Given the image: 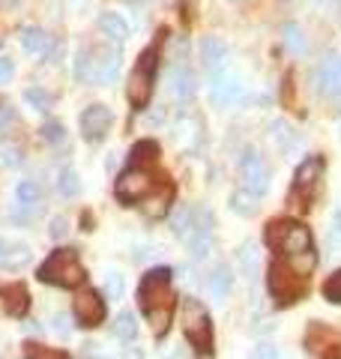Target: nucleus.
<instances>
[{
  "mask_svg": "<svg viewBox=\"0 0 341 359\" xmlns=\"http://www.w3.org/2000/svg\"><path fill=\"white\" fill-rule=\"evenodd\" d=\"M138 299H141L144 314L153 323V332L165 335L170 327V318H174V294H170V269L168 266L150 269V273L141 278Z\"/></svg>",
  "mask_w": 341,
  "mask_h": 359,
  "instance_id": "f257e3e1",
  "label": "nucleus"
},
{
  "mask_svg": "<svg viewBox=\"0 0 341 359\" xmlns=\"http://www.w3.org/2000/svg\"><path fill=\"white\" fill-rule=\"evenodd\" d=\"M120 72V51L108 48V45H93V48H81L75 57V78L84 84H108Z\"/></svg>",
  "mask_w": 341,
  "mask_h": 359,
  "instance_id": "f03ea898",
  "label": "nucleus"
},
{
  "mask_svg": "<svg viewBox=\"0 0 341 359\" xmlns=\"http://www.w3.org/2000/svg\"><path fill=\"white\" fill-rule=\"evenodd\" d=\"M36 276L42 282L57 285V287H78L84 282V266L78 261L75 249H57L48 255V261L39 266Z\"/></svg>",
  "mask_w": 341,
  "mask_h": 359,
  "instance_id": "7ed1b4c3",
  "label": "nucleus"
},
{
  "mask_svg": "<svg viewBox=\"0 0 341 359\" xmlns=\"http://www.w3.org/2000/svg\"><path fill=\"white\" fill-rule=\"evenodd\" d=\"M180 320H183L186 341L195 347L198 353H213V323H210L207 309H203L198 299H192V297L183 299V306H180Z\"/></svg>",
  "mask_w": 341,
  "mask_h": 359,
  "instance_id": "20e7f679",
  "label": "nucleus"
},
{
  "mask_svg": "<svg viewBox=\"0 0 341 359\" xmlns=\"http://www.w3.org/2000/svg\"><path fill=\"white\" fill-rule=\"evenodd\" d=\"M264 237H267V245H272V249H279L284 255H300V252L312 249V231L300 222H290V219L269 222Z\"/></svg>",
  "mask_w": 341,
  "mask_h": 359,
  "instance_id": "39448f33",
  "label": "nucleus"
},
{
  "mask_svg": "<svg viewBox=\"0 0 341 359\" xmlns=\"http://www.w3.org/2000/svg\"><path fill=\"white\" fill-rule=\"evenodd\" d=\"M156 60H159L156 48H147L138 57V63H135L129 84H126V96H129L132 108H147V102H150L153 84H156Z\"/></svg>",
  "mask_w": 341,
  "mask_h": 359,
  "instance_id": "423d86ee",
  "label": "nucleus"
},
{
  "mask_svg": "<svg viewBox=\"0 0 341 359\" xmlns=\"http://www.w3.org/2000/svg\"><path fill=\"white\" fill-rule=\"evenodd\" d=\"M267 285H269V294L276 297L279 302H293V299L302 294L305 278L293 273V269L288 266V261H276V264L269 266Z\"/></svg>",
  "mask_w": 341,
  "mask_h": 359,
  "instance_id": "0eeeda50",
  "label": "nucleus"
},
{
  "mask_svg": "<svg viewBox=\"0 0 341 359\" xmlns=\"http://www.w3.org/2000/svg\"><path fill=\"white\" fill-rule=\"evenodd\" d=\"M153 189H156V180L147 168H129V171H123L117 177L114 192H117V198L123 201V204H135V201H144Z\"/></svg>",
  "mask_w": 341,
  "mask_h": 359,
  "instance_id": "6e6552de",
  "label": "nucleus"
},
{
  "mask_svg": "<svg viewBox=\"0 0 341 359\" xmlns=\"http://www.w3.org/2000/svg\"><path fill=\"white\" fill-rule=\"evenodd\" d=\"M240 177H243L246 192H252L255 198H260L269 189V168L264 165V159H260L255 150H246L243 153V159H240Z\"/></svg>",
  "mask_w": 341,
  "mask_h": 359,
  "instance_id": "1a4fd4ad",
  "label": "nucleus"
},
{
  "mask_svg": "<svg viewBox=\"0 0 341 359\" xmlns=\"http://www.w3.org/2000/svg\"><path fill=\"white\" fill-rule=\"evenodd\" d=\"M243 96H246V87H243V81H240L236 75H231V72H215V75H213V84H210V99H213V105L231 108V105L240 102Z\"/></svg>",
  "mask_w": 341,
  "mask_h": 359,
  "instance_id": "9d476101",
  "label": "nucleus"
},
{
  "mask_svg": "<svg viewBox=\"0 0 341 359\" xmlns=\"http://www.w3.org/2000/svg\"><path fill=\"white\" fill-rule=\"evenodd\" d=\"M213 240H215V222H213V212L207 207H198L195 210V237H192L186 245L195 257H207L213 252Z\"/></svg>",
  "mask_w": 341,
  "mask_h": 359,
  "instance_id": "9b49d317",
  "label": "nucleus"
},
{
  "mask_svg": "<svg viewBox=\"0 0 341 359\" xmlns=\"http://www.w3.org/2000/svg\"><path fill=\"white\" fill-rule=\"evenodd\" d=\"M323 168H326L323 156H305L297 168V174H293V189H297L302 198H312L317 183L323 180Z\"/></svg>",
  "mask_w": 341,
  "mask_h": 359,
  "instance_id": "f8f14e48",
  "label": "nucleus"
},
{
  "mask_svg": "<svg viewBox=\"0 0 341 359\" xmlns=\"http://www.w3.org/2000/svg\"><path fill=\"white\" fill-rule=\"evenodd\" d=\"M75 318L81 327H90V330L99 327V323L105 320V299H102L96 290L84 287L81 294L75 297Z\"/></svg>",
  "mask_w": 341,
  "mask_h": 359,
  "instance_id": "ddd939ff",
  "label": "nucleus"
},
{
  "mask_svg": "<svg viewBox=\"0 0 341 359\" xmlns=\"http://www.w3.org/2000/svg\"><path fill=\"white\" fill-rule=\"evenodd\" d=\"M314 84H317V93L323 96H335L341 90V54H329L317 63L314 69Z\"/></svg>",
  "mask_w": 341,
  "mask_h": 359,
  "instance_id": "4468645a",
  "label": "nucleus"
},
{
  "mask_svg": "<svg viewBox=\"0 0 341 359\" xmlns=\"http://www.w3.org/2000/svg\"><path fill=\"white\" fill-rule=\"evenodd\" d=\"M111 108L108 105H90L84 114H81V132H84V138L87 141H99V138H105V132L111 126Z\"/></svg>",
  "mask_w": 341,
  "mask_h": 359,
  "instance_id": "2eb2a0df",
  "label": "nucleus"
},
{
  "mask_svg": "<svg viewBox=\"0 0 341 359\" xmlns=\"http://www.w3.org/2000/svg\"><path fill=\"white\" fill-rule=\"evenodd\" d=\"M168 90L170 96L180 99V102H189L192 96H195V75H192V69H186V66H174L168 75Z\"/></svg>",
  "mask_w": 341,
  "mask_h": 359,
  "instance_id": "dca6fc26",
  "label": "nucleus"
},
{
  "mask_svg": "<svg viewBox=\"0 0 341 359\" xmlns=\"http://www.w3.org/2000/svg\"><path fill=\"white\" fill-rule=\"evenodd\" d=\"M21 48L33 54V57H45L51 51V36L42 27L27 25V27H21Z\"/></svg>",
  "mask_w": 341,
  "mask_h": 359,
  "instance_id": "f3484780",
  "label": "nucleus"
},
{
  "mask_svg": "<svg viewBox=\"0 0 341 359\" xmlns=\"http://www.w3.org/2000/svg\"><path fill=\"white\" fill-rule=\"evenodd\" d=\"M201 60L207 69H219V66L227 60V45L219 36H203L201 42Z\"/></svg>",
  "mask_w": 341,
  "mask_h": 359,
  "instance_id": "a211bd4d",
  "label": "nucleus"
},
{
  "mask_svg": "<svg viewBox=\"0 0 341 359\" xmlns=\"http://www.w3.org/2000/svg\"><path fill=\"white\" fill-rule=\"evenodd\" d=\"M0 297H4V306H6V311L13 314V318H25V314H27L30 299H27V290L21 285L4 287V290H0Z\"/></svg>",
  "mask_w": 341,
  "mask_h": 359,
  "instance_id": "6ab92c4d",
  "label": "nucleus"
},
{
  "mask_svg": "<svg viewBox=\"0 0 341 359\" xmlns=\"http://www.w3.org/2000/svg\"><path fill=\"white\" fill-rule=\"evenodd\" d=\"M99 30L105 33L111 42L129 39V25H126V21H123L117 13H102V15H99Z\"/></svg>",
  "mask_w": 341,
  "mask_h": 359,
  "instance_id": "aec40b11",
  "label": "nucleus"
},
{
  "mask_svg": "<svg viewBox=\"0 0 341 359\" xmlns=\"http://www.w3.org/2000/svg\"><path fill=\"white\" fill-rule=\"evenodd\" d=\"M174 201V186L170 183H165L162 186V192L159 195H147V204H144V212L150 219H162L165 212H168V204Z\"/></svg>",
  "mask_w": 341,
  "mask_h": 359,
  "instance_id": "412c9836",
  "label": "nucleus"
},
{
  "mask_svg": "<svg viewBox=\"0 0 341 359\" xmlns=\"http://www.w3.org/2000/svg\"><path fill=\"white\" fill-rule=\"evenodd\" d=\"M15 198H18V216H25L27 210H36L39 204V186L33 180H21L15 186Z\"/></svg>",
  "mask_w": 341,
  "mask_h": 359,
  "instance_id": "4be33fe9",
  "label": "nucleus"
},
{
  "mask_svg": "<svg viewBox=\"0 0 341 359\" xmlns=\"http://www.w3.org/2000/svg\"><path fill=\"white\" fill-rule=\"evenodd\" d=\"M114 335H117L120 341H135V335H138V320H135V314L132 311H120L117 318H114Z\"/></svg>",
  "mask_w": 341,
  "mask_h": 359,
  "instance_id": "5701e85b",
  "label": "nucleus"
},
{
  "mask_svg": "<svg viewBox=\"0 0 341 359\" xmlns=\"http://www.w3.org/2000/svg\"><path fill=\"white\" fill-rule=\"evenodd\" d=\"M170 228H174V233L183 243H189L192 237H195V210H189V207H183L174 216V222H170Z\"/></svg>",
  "mask_w": 341,
  "mask_h": 359,
  "instance_id": "b1692460",
  "label": "nucleus"
},
{
  "mask_svg": "<svg viewBox=\"0 0 341 359\" xmlns=\"http://www.w3.org/2000/svg\"><path fill=\"white\" fill-rule=\"evenodd\" d=\"M132 168H144V165H150V162H156V156H159V144L156 141H138L132 147Z\"/></svg>",
  "mask_w": 341,
  "mask_h": 359,
  "instance_id": "393cba45",
  "label": "nucleus"
},
{
  "mask_svg": "<svg viewBox=\"0 0 341 359\" xmlns=\"http://www.w3.org/2000/svg\"><path fill=\"white\" fill-rule=\"evenodd\" d=\"M57 192L63 198H75L81 192V180H78V171L75 168H63L60 174H57Z\"/></svg>",
  "mask_w": 341,
  "mask_h": 359,
  "instance_id": "a878e982",
  "label": "nucleus"
},
{
  "mask_svg": "<svg viewBox=\"0 0 341 359\" xmlns=\"http://www.w3.org/2000/svg\"><path fill=\"white\" fill-rule=\"evenodd\" d=\"M210 287H213V294L225 299L227 294H231V287H234V276H231V269L227 266H215L213 269V276H210Z\"/></svg>",
  "mask_w": 341,
  "mask_h": 359,
  "instance_id": "bb28decb",
  "label": "nucleus"
},
{
  "mask_svg": "<svg viewBox=\"0 0 341 359\" xmlns=\"http://www.w3.org/2000/svg\"><path fill=\"white\" fill-rule=\"evenodd\" d=\"M288 266L293 269L297 276H312V269L317 266V255H314V249H309V252H300V255H288Z\"/></svg>",
  "mask_w": 341,
  "mask_h": 359,
  "instance_id": "cd10ccee",
  "label": "nucleus"
},
{
  "mask_svg": "<svg viewBox=\"0 0 341 359\" xmlns=\"http://www.w3.org/2000/svg\"><path fill=\"white\" fill-rule=\"evenodd\" d=\"M30 261V252L25 245H18V249H9V245L0 240V266H25Z\"/></svg>",
  "mask_w": 341,
  "mask_h": 359,
  "instance_id": "c85d7f7f",
  "label": "nucleus"
},
{
  "mask_svg": "<svg viewBox=\"0 0 341 359\" xmlns=\"http://www.w3.org/2000/svg\"><path fill=\"white\" fill-rule=\"evenodd\" d=\"M231 210L240 212V216H252V212L258 210V198L252 192H246V189H236V192L231 195Z\"/></svg>",
  "mask_w": 341,
  "mask_h": 359,
  "instance_id": "c756f323",
  "label": "nucleus"
},
{
  "mask_svg": "<svg viewBox=\"0 0 341 359\" xmlns=\"http://www.w3.org/2000/svg\"><path fill=\"white\" fill-rule=\"evenodd\" d=\"M25 102H27L33 111H42V114H45V111H51L54 99H51L48 90H42V87H27V90H25Z\"/></svg>",
  "mask_w": 341,
  "mask_h": 359,
  "instance_id": "7c9ffc66",
  "label": "nucleus"
},
{
  "mask_svg": "<svg viewBox=\"0 0 341 359\" xmlns=\"http://www.w3.org/2000/svg\"><path fill=\"white\" fill-rule=\"evenodd\" d=\"M284 45H288V51L290 54H305V33H302V27L300 25H288L284 27Z\"/></svg>",
  "mask_w": 341,
  "mask_h": 359,
  "instance_id": "2f4dec72",
  "label": "nucleus"
},
{
  "mask_svg": "<svg viewBox=\"0 0 341 359\" xmlns=\"http://www.w3.org/2000/svg\"><path fill=\"white\" fill-rule=\"evenodd\" d=\"M269 132H272V141H276L281 150H290V144H293V132H290L288 123H284V120L269 123Z\"/></svg>",
  "mask_w": 341,
  "mask_h": 359,
  "instance_id": "473e14b6",
  "label": "nucleus"
},
{
  "mask_svg": "<svg viewBox=\"0 0 341 359\" xmlns=\"http://www.w3.org/2000/svg\"><path fill=\"white\" fill-rule=\"evenodd\" d=\"M323 297L329 302H341V269H335V273L323 282Z\"/></svg>",
  "mask_w": 341,
  "mask_h": 359,
  "instance_id": "72a5a7b5",
  "label": "nucleus"
},
{
  "mask_svg": "<svg viewBox=\"0 0 341 359\" xmlns=\"http://www.w3.org/2000/svg\"><path fill=\"white\" fill-rule=\"evenodd\" d=\"M105 297L108 299H120L123 297V276L117 273V269H111V273L105 276Z\"/></svg>",
  "mask_w": 341,
  "mask_h": 359,
  "instance_id": "f704fd0d",
  "label": "nucleus"
},
{
  "mask_svg": "<svg viewBox=\"0 0 341 359\" xmlns=\"http://www.w3.org/2000/svg\"><path fill=\"white\" fill-rule=\"evenodd\" d=\"M42 138H45V141H51V144H60V141L66 138V129H63V123H57V120L45 123V126H42Z\"/></svg>",
  "mask_w": 341,
  "mask_h": 359,
  "instance_id": "c9c22d12",
  "label": "nucleus"
},
{
  "mask_svg": "<svg viewBox=\"0 0 341 359\" xmlns=\"http://www.w3.org/2000/svg\"><path fill=\"white\" fill-rule=\"evenodd\" d=\"M13 75H15V60H13V57H4V54H0V87L13 84Z\"/></svg>",
  "mask_w": 341,
  "mask_h": 359,
  "instance_id": "e433bc0d",
  "label": "nucleus"
},
{
  "mask_svg": "<svg viewBox=\"0 0 341 359\" xmlns=\"http://www.w3.org/2000/svg\"><path fill=\"white\" fill-rule=\"evenodd\" d=\"M0 162L4 165H21V150L13 147V144H4V147H0Z\"/></svg>",
  "mask_w": 341,
  "mask_h": 359,
  "instance_id": "4c0bfd02",
  "label": "nucleus"
},
{
  "mask_svg": "<svg viewBox=\"0 0 341 359\" xmlns=\"http://www.w3.org/2000/svg\"><path fill=\"white\" fill-rule=\"evenodd\" d=\"M66 233H69V222H66L63 216H57V219L51 222V237L60 240V237H66Z\"/></svg>",
  "mask_w": 341,
  "mask_h": 359,
  "instance_id": "58836bf2",
  "label": "nucleus"
},
{
  "mask_svg": "<svg viewBox=\"0 0 341 359\" xmlns=\"http://www.w3.org/2000/svg\"><path fill=\"white\" fill-rule=\"evenodd\" d=\"M252 359H279V351H276L272 344H258L255 353H252Z\"/></svg>",
  "mask_w": 341,
  "mask_h": 359,
  "instance_id": "ea45409f",
  "label": "nucleus"
},
{
  "mask_svg": "<svg viewBox=\"0 0 341 359\" xmlns=\"http://www.w3.org/2000/svg\"><path fill=\"white\" fill-rule=\"evenodd\" d=\"M54 332H60V335H69V320H66V314H54Z\"/></svg>",
  "mask_w": 341,
  "mask_h": 359,
  "instance_id": "a19ab883",
  "label": "nucleus"
},
{
  "mask_svg": "<svg viewBox=\"0 0 341 359\" xmlns=\"http://www.w3.org/2000/svg\"><path fill=\"white\" fill-rule=\"evenodd\" d=\"M9 120H15L13 108H9V105H0V126H4V123H9Z\"/></svg>",
  "mask_w": 341,
  "mask_h": 359,
  "instance_id": "79ce46f5",
  "label": "nucleus"
},
{
  "mask_svg": "<svg viewBox=\"0 0 341 359\" xmlns=\"http://www.w3.org/2000/svg\"><path fill=\"white\" fill-rule=\"evenodd\" d=\"M126 359H144V353L138 351V347H132V351L126 353Z\"/></svg>",
  "mask_w": 341,
  "mask_h": 359,
  "instance_id": "37998d69",
  "label": "nucleus"
},
{
  "mask_svg": "<svg viewBox=\"0 0 341 359\" xmlns=\"http://www.w3.org/2000/svg\"><path fill=\"white\" fill-rule=\"evenodd\" d=\"M317 4H323V6H335V4H341V0H317Z\"/></svg>",
  "mask_w": 341,
  "mask_h": 359,
  "instance_id": "c03bdc74",
  "label": "nucleus"
},
{
  "mask_svg": "<svg viewBox=\"0 0 341 359\" xmlns=\"http://www.w3.org/2000/svg\"><path fill=\"white\" fill-rule=\"evenodd\" d=\"M30 359H48V356H30Z\"/></svg>",
  "mask_w": 341,
  "mask_h": 359,
  "instance_id": "a18cd8bd",
  "label": "nucleus"
},
{
  "mask_svg": "<svg viewBox=\"0 0 341 359\" xmlns=\"http://www.w3.org/2000/svg\"><path fill=\"white\" fill-rule=\"evenodd\" d=\"M234 4H240V0H234Z\"/></svg>",
  "mask_w": 341,
  "mask_h": 359,
  "instance_id": "49530a36",
  "label": "nucleus"
}]
</instances>
